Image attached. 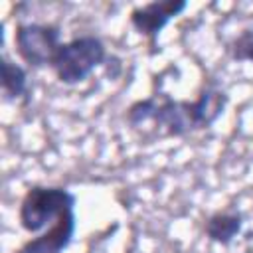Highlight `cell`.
Masks as SVG:
<instances>
[{
    "label": "cell",
    "instance_id": "cell-3",
    "mask_svg": "<svg viewBox=\"0 0 253 253\" xmlns=\"http://www.w3.org/2000/svg\"><path fill=\"white\" fill-rule=\"evenodd\" d=\"M117 57L107 51L105 42L95 34H83L61 42L57 53L51 59L49 69L61 85L73 87L83 83L97 67L115 61Z\"/></svg>",
    "mask_w": 253,
    "mask_h": 253
},
{
    "label": "cell",
    "instance_id": "cell-2",
    "mask_svg": "<svg viewBox=\"0 0 253 253\" xmlns=\"http://www.w3.org/2000/svg\"><path fill=\"white\" fill-rule=\"evenodd\" d=\"M75 206L77 196L71 190L63 186L34 184L20 200L18 221L26 233L40 235L65 223H77Z\"/></svg>",
    "mask_w": 253,
    "mask_h": 253
},
{
    "label": "cell",
    "instance_id": "cell-1",
    "mask_svg": "<svg viewBox=\"0 0 253 253\" xmlns=\"http://www.w3.org/2000/svg\"><path fill=\"white\" fill-rule=\"evenodd\" d=\"M227 103V91L217 83H208L192 101L172 99L166 93L136 99L126 107L125 119L132 128L152 121L156 126L164 128L168 136H186L190 132L210 128L225 113Z\"/></svg>",
    "mask_w": 253,
    "mask_h": 253
},
{
    "label": "cell",
    "instance_id": "cell-4",
    "mask_svg": "<svg viewBox=\"0 0 253 253\" xmlns=\"http://www.w3.org/2000/svg\"><path fill=\"white\" fill-rule=\"evenodd\" d=\"M59 45H61V28L57 24L20 22L14 28L16 53L32 69L49 67Z\"/></svg>",
    "mask_w": 253,
    "mask_h": 253
},
{
    "label": "cell",
    "instance_id": "cell-6",
    "mask_svg": "<svg viewBox=\"0 0 253 253\" xmlns=\"http://www.w3.org/2000/svg\"><path fill=\"white\" fill-rule=\"evenodd\" d=\"M243 215L237 210H219L206 217L204 233L211 243L229 245L243 231Z\"/></svg>",
    "mask_w": 253,
    "mask_h": 253
},
{
    "label": "cell",
    "instance_id": "cell-8",
    "mask_svg": "<svg viewBox=\"0 0 253 253\" xmlns=\"http://www.w3.org/2000/svg\"><path fill=\"white\" fill-rule=\"evenodd\" d=\"M227 53L235 61H249L253 63V28H243L229 43Z\"/></svg>",
    "mask_w": 253,
    "mask_h": 253
},
{
    "label": "cell",
    "instance_id": "cell-7",
    "mask_svg": "<svg viewBox=\"0 0 253 253\" xmlns=\"http://www.w3.org/2000/svg\"><path fill=\"white\" fill-rule=\"evenodd\" d=\"M2 69V93L6 101H28L30 95V81H28V71L20 63L12 61L8 55L2 57L0 63Z\"/></svg>",
    "mask_w": 253,
    "mask_h": 253
},
{
    "label": "cell",
    "instance_id": "cell-5",
    "mask_svg": "<svg viewBox=\"0 0 253 253\" xmlns=\"http://www.w3.org/2000/svg\"><path fill=\"white\" fill-rule=\"evenodd\" d=\"M186 8H188L186 0H152L142 6H134L128 14V22L154 47L160 32Z\"/></svg>",
    "mask_w": 253,
    "mask_h": 253
}]
</instances>
